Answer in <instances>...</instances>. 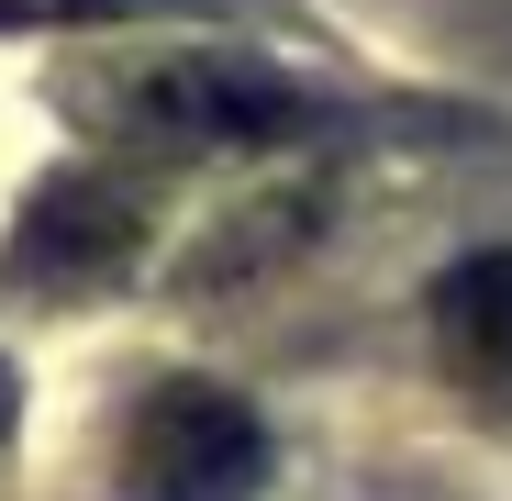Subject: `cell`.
<instances>
[{
  "label": "cell",
  "instance_id": "obj_1",
  "mask_svg": "<svg viewBox=\"0 0 512 501\" xmlns=\"http://www.w3.org/2000/svg\"><path fill=\"white\" fill-rule=\"evenodd\" d=\"M101 112V134L145 145V156H212V145H268L301 123V101L279 90L268 67L245 56H212V45H167V56H123L101 67L90 90H78Z\"/></svg>",
  "mask_w": 512,
  "mask_h": 501
},
{
  "label": "cell",
  "instance_id": "obj_2",
  "mask_svg": "<svg viewBox=\"0 0 512 501\" xmlns=\"http://www.w3.org/2000/svg\"><path fill=\"white\" fill-rule=\"evenodd\" d=\"M268 424L223 379H156L123 424V501H256Z\"/></svg>",
  "mask_w": 512,
  "mask_h": 501
},
{
  "label": "cell",
  "instance_id": "obj_3",
  "mask_svg": "<svg viewBox=\"0 0 512 501\" xmlns=\"http://www.w3.org/2000/svg\"><path fill=\"white\" fill-rule=\"evenodd\" d=\"M145 245V212L123 179H101V167H67V179H45L12 223V257H0V279L34 290V301H90L134 268Z\"/></svg>",
  "mask_w": 512,
  "mask_h": 501
},
{
  "label": "cell",
  "instance_id": "obj_4",
  "mask_svg": "<svg viewBox=\"0 0 512 501\" xmlns=\"http://www.w3.org/2000/svg\"><path fill=\"white\" fill-rule=\"evenodd\" d=\"M435 357L479 412H512V245H479L435 279Z\"/></svg>",
  "mask_w": 512,
  "mask_h": 501
},
{
  "label": "cell",
  "instance_id": "obj_5",
  "mask_svg": "<svg viewBox=\"0 0 512 501\" xmlns=\"http://www.w3.org/2000/svg\"><path fill=\"white\" fill-rule=\"evenodd\" d=\"M312 234H323V190H268V201H245L201 257H190V279H201V290H234V279L279 268L290 245H312Z\"/></svg>",
  "mask_w": 512,
  "mask_h": 501
},
{
  "label": "cell",
  "instance_id": "obj_6",
  "mask_svg": "<svg viewBox=\"0 0 512 501\" xmlns=\"http://www.w3.org/2000/svg\"><path fill=\"white\" fill-rule=\"evenodd\" d=\"M67 12H112V0H0V23H67Z\"/></svg>",
  "mask_w": 512,
  "mask_h": 501
},
{
  "label": "cell",
  "instance_id": "obj_7",
  "mask_svg": "<svg viewBox=\"0 0 512 501\" xmlns=\"http://www.w3.org/2000/svg\"><path fill=\"white\" fill-rule=\"evenodd\" d=\"M0 435H12V368H0Z\"/></svg>",
  "mask_w": 512,
  "mask_h": 501
}]
</instances>
